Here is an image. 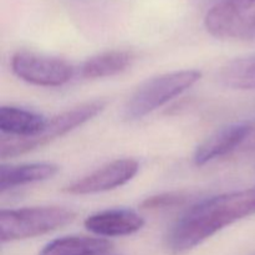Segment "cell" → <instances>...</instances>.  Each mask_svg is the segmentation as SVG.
Here are the masks:
<instances>
[{
  "label": "cell",
  "instance_id": "7c38bea8",
  "mask_svg": "<svg viewBox=\"0 0 255 255\" xmlns=\"http://www.w3.org/2000/svg\"><path fill=\"white\" fill-rule=\"evenodd\" d=\"M134 56L126 50H111L97 54L84 62L81 76L89 80L104 79L126 71L133 62Z\"/></svg>",
  "mask_w": 255,
  "mask_h": 255
},
{
  "label": "cell",
  "instance_id": "52a82bcc",
  "mask_svg": "<svg viewBox=\"0 0 255 255\" xmlns=\"http://www.w3.org/2000/svg\"><path fill=\"white\" fill-rule=\"evenodd\" d=\"M139 163L133 158L115 159L64 188L69 194L85 196L109 192L128 183L138 173Z\"/></svg>",
  "mask_w": 255,
  "mask_h": 255
},
{
  "label": "cell",
  "instance_id": "6da1fadb",
  "mask_svg": "<svg viewBox=\"0 0 255 255\" xmlns=\"http://www.w3.org/2000/svg\"><path fill=\"white\" fill-rule=\"evenodd\" d=\"M254 214L255 187L204 199L184 212L169 228L167 248L173 253L188 252L226 227Z\"/></svg>",
  "mask_w": 255,
  "mask_h": 255
},
{
  "label": "cell",
  "instance_id": "4fadbf2b",
  "mask_svg": "<svg viewBox=\"0 0 255 255\" xmlns=\"http://www.w3.org/2000/svg\"><path fill=\"white\" fill-rule=\"evenodd\" d=\"M111 249L112 243L105 238L70 236L50 242L39 255H104Z\"/></svg>",
  "mask_w": 255,
  "mask_h": 255
},
{
  "label": "cell",
  "instance_id": "9c48e42d",
  "mask_svg": "<svg viewBox=\"0 0 255 255\" xmlns=\"http://www.w3.org/2000/svg\"><path fill=\"white\" fill-rule=\"evenodd\" d=\"M85 228L99 237H126L137 233L144 226L143 217L132 209L115 208L97 212L85 219Z\"/></svg>",
  "mask_w": 255,
  "mask_h": 255
},
{
  "label": "cell",
  "instance_id": "8992f818",
  "mask_svg": "<svg viewBox=\"0 0 255 255\" xmlns=\"http://www.w3.org/2000/svg\"><path fill=\"white\" fill-rule=\"evenodd\" d=\"M10 65L20 80L35 86L59 87L74 76V67L66 60L30 51L16 52Z\"/></svg>",
  "mask_w": 255,
  "mask_h": 255
},
{
  "label": "cell",
  "instance_id": "ba28073f",
  "mask_svg": "<svg viewBox=\"0 0 255 255\" xmlns=\"http://www.w3.org/2000/svg\"><path fill=\"white\" fill-rule=\"evenodd\" d=\"M253 132L254 127L246 122L227 125L217 129L196 148L193 154L194 164L204 166L209 162H213L232 153L237 148H239L244 142L251 139Z\"/></svg>",
  "mask_w": 255,
  "mask_h": 255
},
{
  "label": "cell",
  "instance_id": "30bf717a",
  "mask_svg": "<svg viewBox=\"0 0 255 255\" xmlns=\"http://www.w3.org/2000/svg\"><path fill=\"white\" fill-rule=\"evenodd\" d=\"M60 167L49 162L24 164H2L0 168V191L4 192L16 187L51 179L59 173Z\"/></svg>",
  "mask_w": 255,
  "mask_h": 255
},
{
  "label": "cell",
  "instance_id": "3957f363",
  "mask_svg": "<svg viewBox=\"0 0 255 255\" xmlns=\"http://www.w3.org/2000/svg\"><path fill=\"white\" fill-rule=\"evenodd\" d=\"M105 106L106 104L104 101L95 100V101L85 102L79 106L72 107L47 120L42 131L36 136L26 137V138L2 136L1 144H0V157L2 159L12 158V157L21 156L27 152L46 146L50 142L65 136L77 127L91 121L94 117L104 111Z\"/></svg>",
  "mask_w": 255,
  "mask_h": 255
},
{
  "label": "cell",
  "instance_id": "7a4b0ae2",
  "mask_svg": "<svg viewBox=\"0 0 255 255\" xmlns=\"http://www.w3.org/2000/svg\"><path fill=\"white\" fill-rule=\"evenodd\" d=\"M201 79L202 72L198 70H181L147 80L127 100L124 107L125 120L137 121L148 116L191 89Z\"/></svg>",
  "mask_w": 255,
  "mask_h": 255
},
{
  "label": "cell",
  "instance_id": "8fae6325",
  "mask_svg": "<svg viewBox=\"0 0 255 255\" xmlns=\"http://www.w3.org/2000/svg\"><path fill=\"white\" fill-rule=\"evenodd\" d=\"M47 120L42 115L15 106L0 109V129L2 134L16 138L36 136L42 131Z\"/></svg>",
  "mask_w": 255,
  "mask_h": 255
},
{
  "label": "cell",
  "instance_id": "5bb4252c",
  "mask_svg": "<svg viewBox=\"0 0 255 255\" xmlns=\"http://www.w3.org/2000/svg\"><path fill=\"white\" fill-rule=\"evenodd\" d=\"M224 86L234 90H255V55L232 60L219 74Z\"/></svg>",
  "mask_w": 255,
  "mask_h": 255
},
{
  "label": "cell",
  "instance_id": "5b68a950",
  "mask_svg": "<svg viewBox=\"0 0 255 255\" xmlns=\"http://www.w3.org/2000/svg\"><path fill=\"white\" fill-rule=\"evenodd\" d=\"M204 27L222 40H255V0H218L204 16Z\"/></svg>",
  "mask_w": 255,
  "mask_h": 255
},
{
  "label": "cell",
  "instance_id": "9a60e30c",
  "mask_svg": "<svg viewBox=\"0 0 255 255\" xmlns=\"http://www.w3.org/2000/svg\"><path fill=\"white\" fill-rule=\"evenodd\" d=\"M189 196L183 192H164L148 197L141 203V208L146 211H163L178 208L188 202Z\"/></svg>",
  "mask_w": 255,
  "mask_h": 255
},
{
  "label": "cell",
  "instance_id": "277c9868",
  "mask_svg": "<svg viewBox=\"0 0 255 255\" xmlns=\"http://www.w3.org/2000/svg\"><path fill=\"white\" fill-rule=\"evenodd\" d=\"M74 219L75 212L64 207L1 209L0 239L6 243L35 238L67 226Z\"/></svg>",
  "mask_w": 255,
  "mask_h": 255
}]
</instances>
